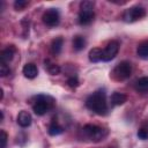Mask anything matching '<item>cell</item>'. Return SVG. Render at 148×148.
I'll use <instances>...</instances> for the list:
<instances>
[{"instance_id":"15","label":"cell","mask_w":148,"mask_h":148,"mask_svg":"<svg viewBox=\"0 0 148 148\" xmlns=\"http://www.w3.org/2000/svg\"><path fill=\"white\" fill-rule=\"evenodd\" d=\"M135 89L139 92H148V76L140 77L135 82Z\"/></svg>"},{"instance_id":"12","label":"cell","mask_w":148,"mask_h":148,"mask_svg":"<svg viewBox=\"0 0 148 148\" xmlns=\"http://www.w3.org/2000/svg\"><path fill=\"white\" fill-rule=\"evenodd\" d=\"M62 44H64V39L62 37H56L52 42H51V53L54 54V56H58L60 52H61V49H62Z\"/></svg>"},{"instance_id":"18","label":"cell","mask_w":148,"mask_h":148,"mask_svg":"<svg viewBox=\"0 0 148 148\" xmlns=\"http://www.w3.org/2000/svg\"><path fill=\"white\" fill-rule=\"evenodd\" d=\"M47 132H49L50 135H59V134H61L64 132V127H61L58 124H51L49 126Z\"/></svg>"},{"instance_id":"5","label":"cell","mask_w":148,"mask_h":148,"mask_svg":"<svg viewBox=\"0 0 148 148\" xmlns=\"http://www.w3.org/2000/svg\"><path fill=\"white\" fill-rule=\"evenodd\" d=\"M145 15H146V9L143 7H141V6H134V7H131V8L126 9L124 12L123 18L126 22H135V21L142 18Z\"/></svg>"},{"instance_id":"7","label":"cell","mask_w":148,"mask_h":148,"mask_svg":"<svg viewBox=\"0 0 148 148\" xmlns=\"http://www.w3.org/2000/svg\"><path fill=\"white\" fill-rule=\"evenodd\" d=\"M118 51H119V43L117 40H111L106 45V47L103 50V60L110 61V60L114 59Z\"/></svg>"},{"instance_id":"19","label":"cell","mask_w":148,"mask_h":148,"mask_svg":"<svg viewBox=\"0 0 148 148\" xmlns=\"http://www.w3.org/2000/svg\"><path fill=\"white\" fill-rule=\"evenodd\" d=\"M45 66L47 67V72L52 75H57L60 73V67L56 64H49V60H45Z\"/></svg>"},{"instance_id":"17","label":"cell","mask_w":148,"mask_h":148,"mask_svg":"<svg viewBox=\"0 0 148 148\" xmlns=\"http://www.w3.org/2000/svg\"><path fill=\"white\" fill-rule=\"evenodd\" d=\"M136 53L142 59L148 58V40H145L141 44H139V46L136 49Z\"/></svg>"},{"instance_id":"11","label":"cell","mask_w":148,"mask_h":148,"mask_svg":"<svg viewBox=\"0 0 148 148\" xmlns=\"http://www.w3.org/2000/svg\"><path fill=\"white\" fill-rule=\"evenodd\" d=\"M31 121H32V118H31V114L28 111L22 110L17 114V124L21 127H28V126H30Z\"/></svg>"},{"instance_id":"20","label":"cell","mask_w":148,"mask_h":148,"mask_svg":"<svg viewBox=\"0 0 148 148\" xmlns=\"http://www.w3.org/2000/svg\"><path fill=\"white\" fill-rule=\"evenodd\" d=\"M94 6H95V2H94V1L84 0V1H81V3H80V9H81V10H92Z\"/></svg>"},{"instance_id":"2","label":"cell","mask_w":148,"mask_h":148,"mask_svg":"<svg viewBox=\"0 0 148 148\" xmlns=\"http://www.w3.org/2000/svg\"><path fill=\"white\" fill-rule=\"evenodd\" d=\"M53 105H54L53 97H51L49 95H38L32 105V110L37 116H43L49 110H51L53 108Z\"/></svg>"},{"instance_id":"8","label":"cell","mask_w":148,"mask_h":148,"mask_svg":"<svg viewBox=\"0 0 148 148\" xmlns=\"http://www.w3.org/2000/svg\"><path fill=\"white\" fill-rule=\"evenodd\" d=\"M94 17H95L94 10H80L77 21L81 25H88L94 21Z\"/></svg>"},{"instance_id":"13","label":"cell","mask_w":148,"mask_h":148,"mask_svg":"<svg viewBox=\"0 0 148 148\" xmlns=\"http://www.w3.org/2000/svg\"><path fill=\"white\" fill-rule=\"evenodd\" d=\"M89 60L91 62H98L101 60H103V51L99 47H94L89 51Z\"/></svg>"},{"instance_id":"21","label":"cell","mask_w":148,"mask_h":148,"mask_svg":"<svg viewBox=\"0 0 148 148\" xmlns=\"http://www.w3.org/2000/svg\"><path fill=\"white\" fill-rule=\"evenodd\" d=\"M25 6H28V1H25V0H16L14 2V7L16 10H23L25 8Z\"/></svg>"},{"instance_id":"22","label":"cell","mask_w":148,"mask_h":148,"mask_svg":"<svg viewBox=\"0 0 148 148\" xmlns=\"http://www.w3.org/2000/svg\"><path fill=\"white\" fill-rule=\"evenodd\" d=\"M7 139H8L7 133H6L3 130H1V131H0V141H1L0 148H6V145H7Z\"/></svg>"},{"instance_id":"16","label":"cell","mask_w":148,"mask_h":148,"mask_svg":"<svg viewBox=\"0 0 148 148\" xmlns=\"http://www.w3.org/2000/svg\"><path fill=\"white\" fill-rule=\"evenodd\" d=\"M84 46H86V39H84V37L77 35V36H75L73 38V47H74V50L81 51V50L84 49Z\"/></svg>"},{"instance_id":"24","label":"cell","mask_w":148,"mask_h":148,"mask_svg":"<svg viewBox=\"0 0 148 148\" xmlns=\"http://www.w3.org/2000/svg\"><path fill=\"white\" fill-rule=\"evenodd\" d=\"M67 83H68V86H69V87H73V88H75V87H77V86L80 84V82H79V80H77V77H76L75 75H74V76L68 77Z\"/></svg>"},{"instance_id":"6","label":"cell","mask_w":148,"mask_h":148,"mask_svg":"<svg viewBox=\"0 0 148 148\" xmlns=\"http://www.w3.org/2000/svg\"><path fill=\"white\" fill-rule=\"evenodd\" d=\"M42 18H43V22L47 27H56V25H58V23L60 21V15L56 8H50L43 14Z\"/></svg>"},{"instance_id":"9","label":"cell","mask_w":148,"mask_h":148,"mask_svg":"<svg viewBox=\"0 0 148 148\" xmlns=\"http://www.w3.org/2000/svg\"><path fill=\"white\" fill-rule=\"evenodd\" d=\"M14 53H15V47L13 45L2 50L0 53V64H8L13 59Z\"/></svg>"},{"instance_id":"14","label":"cell","mask_w":148,"mask_h":148,"mask_svg":"<svg viewBox=\"0 0 148 148\" xmlns=\"http://www.w3.org/2000/svg\"><path fill=\"white\" fill-rule=\"evenodd\" d=\"M127 101V96L123 92H118V91H114L112 95H111V103L113 105H121L124 104L125 102Z\"/></svg>"},{"instance_id":"3","label":"cell","mask_w":148,"mask_h":148,"mask_svg":"<svg viewBox=\"0 0 148 148\" xmlns=\"http://www.w3.org/2000/svg\"><path fill=\"white\" fill-rule=\"evenodd\" d=\"M82 132L88 139H90L92 141H101L108 135L106 130H104L99 126H96V125H91V124L84 125L82 128Z\"/></svg>"},{"instance_id":"25","label":"cell","mask_w":148,"mask_h":148,"mask_svg":"<svg viewBox=\"0 0 148 148\" xmlns=\"http://www.w3.org/2000/svg\"><path fill=\"white\" fill-rule=\"evenodd\" d=\"M138 136H139L140 139H142V140L147 139V138H148V131L145 130V128H140L139 132H138Z\"/></svg>"},{"instance_id":"23","label":"cell","mask_w":148,"mask_h":148,"mask_svg":"<svg viewBox=\"0 0 148 148\" xmlns=\"http://www.w3.org/2000/svg\"><path fill=\"white\" fill-rule=\"evenodd\" d=\"M9 73H10V69L7 66V64H0V75L3 77V76H7Z\"/></svg>"},{"instance_id":"1","label":"cell","mask_w":148,"mask_h":148,"mask_svg":"<svg viewBox=\"0 0 148 148\" xmlns=\"http://www.w3.org/2000/svg\"><path fill=\"white\" fill-rule=\"evenodd\" d=\"M86 105L89 110H91L92 112H95L97 114H105V112L108 110L105 91L99 89V90L92 92L91 95H89L88 98L86 99Z\"/></svg>"},{"instance_id":"4","label":"cell","mask_w":148,"mask_h":148,"mask_svg":"<svg viewBox=\"0 0 148 148\" xmlns=\"http://www.w3.org/2000/svg\"><path fill=\"white\" fill-rule=\"evenodd\" d=\"M132 74V66L128 61L119 62L112 71V77L117 81H124L128 79Z\"/></svg>"},{"instance_id":"10","label":"cell","mask_w":148,"mask_h":148,"mask_svg":"<svg viewBox=\"0 0 148 148\" xmlns=\"http://www.w3.org/2000/svg\"><path fill=\"white\" fill-rule=\"evenodd\" d=\"M22 73H23V75H24L25 77H28V79H35V77L37 76V74H38V68H37V66H36L35 64L29 62V64H25V65L23 66Z\"/></svg>"}]
</instances>
